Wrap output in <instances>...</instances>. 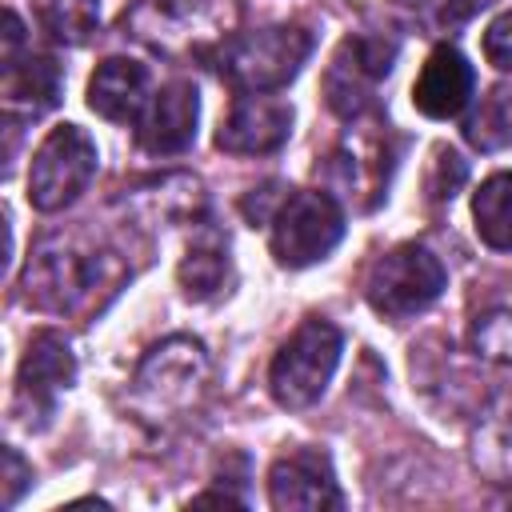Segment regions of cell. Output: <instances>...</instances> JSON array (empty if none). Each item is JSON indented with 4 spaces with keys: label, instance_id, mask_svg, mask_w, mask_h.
<instances>
[{
    "label": "cell",
    "instance_id": "obj_1",
    "mask_svg": "<svg viewBox=\"0 0 512 512\" xmlns=\"http://www.w3.org/2000/svg\"><path fill=\"white\" fill-rule=\"evenodd\" d=\"M236 0H140L124 28L160 56H204L236 36Z\"/></svg>",
    "mask_w": 512,
    "mask_h": 512
},
{
    "label": "cell",
    "instance_id": "obj_2",
    "mask_svg": "<svg viewBox=\"0 0 512 512\" xmlns=\"http://www.w3.org/2000/svg\"><path fill=\"white\" fill-rule=\"evenodd\" d=\"M112 256L80 232H52L24 268V300L40 312H76L104 284Z\"/></svg>",
    "mask_w": 512,
    "mask_h": 512
},
{
    "label": "cell",
    "instance_id": "obj_3",
    "mask_svg": "<svg viewBox=\"0 0 512 512\" xmlns=\"http://www.w3.org/2000/svg\"><path fill=\"white\" fill-rule=\"evenodd\" d=\"M308 56H312V32L308 28L272 24V28L232 36L220 48L216 68L236 96L240 92H280L284 84L296 80V72L304 68Z\"/></svg>",
    "mask_w": 512,
    "mask_h": 512
},
{
    "label": "cell",
    "instance_id": "obj_4",
    "mask_svg": "<svg viewBox=\"0 0 512 512\" xmlns=\"http://www.w3.org/2000/svg\"><path fill=\"white\" fill-rule=\"evenodd\" d=\"M204 380H208V356L200 340L172 336L140 360L132 376V408L140 420H152V424L176 420L184 408L196 404Z\"/></svg>",
    "mask_w": 512,
    "mask_h": 512
},
{
    "label": "cell",
    "instance_id": "obj_5",
    "mask_svg": "<svg viewBox=\"0 0 512 512\" xmlns=\"http://www.w3.org/2000/svg\"><path fill=\"white\" fill-rule=\"evenodd\" d=\"M344 340L336 332V324L312 316L304 320L272 356L268 368V388L272 400L280 408H308L324 396V388L332 384V372L340 364Z\"/></svg>",
    "mask_w": 512,
    "mask_h": 512
},
{
    "label": "cell",
    "instance_id": "obj_6",
    "mask_svg": "<svg viewBox=\"0 0 512 512\" xmlns=\"http://www.w3.org/2000/svg\"><path fill=\"white\" fill-rule=\"evenodd\" d=\"M344 236V208L336 204L332 192L300 188L284 192L280 208L268 220V248L276 264L284 268H308L324 260Z\"/></svg>",
    "mask_w": 512,
    "mask_h": 512
},
{
    "label": "cell",
    "instance_id": "obj_7",
    "mask_svg": "<svg viewBox=\"0 0 512 512\" xmlns=\"http://www.w3.org/2000/svg\"><path fill=\"white\" fill-rule=\"evenodd\" d=\"M100 152L96 140L80 128V124H56L28 168V200L36 212H60L68 208L96 176Z\"/></svg>",
    "mask_w": 512,
    "mask_h": 512
},
{
    "label": "cell",
    "instance_id": "obj_8",
    "mask_svg": "<svg viewBox=\"0 0 512 512\" xmlns=\"http://www.w3.org/2000/svg\"><path fill=\"white\" fill-rule=\"evenodd\" d=\"M444 284H448V272L424 244H400L372 264L364 296L376 316L408 320L428 304H436Z\"/></svg>",
    "mask_w": 512,
    "mask_h": 512
},
{
    "label": "cell",
    "instance_id": "obj_9",
    "mask_svg": "<svg viewBox=\"0 0 512 512\" xmlns=\"http://www.w3.org/2000/svg\"><path fill=\"white\" fill-rule=\"evenodd\" d=\"M4 108L8 116H40L48 108H56L64 76L60 64L44 52L24 48V28L16 12H4Z\"/></svg>",
    "mask_w": 512,
    "mask_h": 512
},
{
    "label": "cell",
    "instance_id": "obj_10",
    "mask_svg": "<svg viewBox=\"0 0 512 512\" xmlns=\"http://www.w3.org/2000/svg\"><path fill=\"white\" fill-rule=\"evenodd\" d=\"M76 380V356L60 332H36L16 376V416L28 428H44L60 392Z\"/></svg>",
    "mask_w": 512,
    "mask_h": 512
},
{
    "label": "cell",
    "instance_id": "obj_11",
    "mask_svg": "<svg viewBox=\"0 0 512 512\" xmlns=\"http://www.w3.org/2000/svg\"><path fill=\"white\" fill-rule=\"evenodd\" d=\"M392 60H396L392 40H384V36H348L336 48V56L324 72V92H328L332 112L360 116L372 104L376 84L392 72Z\"/></svg>",
    "mask_w": 512,
    "mask_h": 512
},
{
    "label": "cell",
    "instance_id": "obj_12",
    "mask_svg": "<svg viewBox=\"0 0 512 512\" xmlns=\"http://www.w3.org/2000/svg\"><path fill=\"white\" fill-rule=\"evenodd\" d=\"M292 132V104L276 92H240L216 128V148L232 156H268Z\"/></svg>",
    "mask_w": 512,
    "mask_h": 512
},
{
    "label": "cell",
    "instance_id": "obj_13",
    "mask_svg": "<svg viewBox=\"0 0 512 512\" xmlns=\"http://www.w3.org/2000/svg\"><path fill=\"white\" fill-rule=\"evenodd\" d=\"M268 500L280 512H324V508H340V484L332 472L328 452L320 448H296L288 456H280L268 472Z\"/></svg>",
    "mask_w": 512,
    "mask_h": 512
},
{
    "label": "cell",
    "instance_id": "obj_14",
    "mask_svg": "<svg viewBox=\"0 0 512 512\" xmlns=\"http://www.w3.org/2000/svg\"><path fill=\"white\" fill-rule=\"evenodd\" d=\"M200 120V96L188 80H172L160 92H152L148 108L136 120V144L152 156H176L196 140Z\"/></svg>",
    "mask_w": 512,
    "mask_h": 512
},
{
    "label": "cell",
    "instance_id": "obj_15",
    "mask_svg": "<svg viewBox=\"0 0 512 512\" xmlns=\"http://www.w3.org/2000/svg\"><path fill=\"white\" fill-rule=\"evenodd\" d=\"M472 88H476V72L464 60V52L452 48V44H440L424 60V68L412 84V104L428 120H448V116H460L468 108Z\"/></svg>",
    "mask_w": 512,
    "mask_h": 512
},
{
    "label": "cell",
    "instance_id": "obj_16",
    "mask_svg": "<svg viewBox=\"0 0 512 512\" xmlns=\"http://www.w3.org/2000/svg\"><path fill=\"white\" fill-rule=\"evenodd\" d=\"M148 68L128 56H108L88 80V108L112 124H136L148 108Z\"/></svg>",
    "mask_w": 512,
    "mask_h": 512
},
{
    "label": "cell",
    "instance_id": "obj_17",
    "mask_svg": "<svg viewBox=\"0 0 512 512\" xmlns=\"http://www.w3.org/2000/svg\"><path fill=\"white\" fill-rule=\"evenodd\" d=\"M472 460L492 480H512V388L496 392L472 432Z\"/></svg>",
    "mask_w": 512,
    "mask_h": 512
},
{
    "label": "cell",
    "instance_id": "obj_18",
    "mask_svg": "<svg viewBox=\"0 0 512 512\" xmlns=\"http://www.w3.org/2000/svg\"><path fill=\"white\" fill-rule=\"evenodd\" d=\"M468 344L488 364H512V288H492L476 300Z\"/></svg>",
    "mask_w": 512,
    "mask_h": 512
},
{
    "label": "cell",
    "instance_id": "obj_19",
    "mask_svg": "<svg viewBox=\"0 0 512 512\" xmlns=\"http://www.w3.org/2000/svg\"><path fill=\"white\" fill-rule=\"evenodd\" d=\"M472 220H476V236L488 248L512 252V172H496L476 188Z\"/></svg>",
    "mask_w": 512,
    "mask_h": 512
},
{
    "label": "cell",
    "instance_id": "obj_20",
    "mask_svg": "<svg viewBox=\"0 0 512 512\" xmlns=\"http://www.w3.org/2000/svg\"><path fill=\"white\" fill-rule=\"evenodd\" d=\"M464 140L480 152H500L512 144V84L488 88L464 116Z\"/></svg>",
    "mask_w": 512,
    "mask_h": 512
},
{
    "label": "cell",
    "instance_id": "obj_21",
    "mask_svg": "<svg viewBox=\"0 0 512 512\" xmlns=\"http://www.w3.org/2000/svg\"><path fill=\"white\" fill-rule=\"evenodd\" d=\"M32 8L56 44H84L100 24V0H32Z\"/></svg>",
    "mask_w": 512,
    "mask_h": 512
},
{
    "label": "cell",
    "instance_id": "obj_22",
    "mask_svg": "<svg viewBox=\"0 0 512 512\" xmlns=\"http://www.w3.org/2000/svg\"><path fill=\"white\" fill-rule=\"evenodd\" d=\"M228 276V244L220 236H204L188 248V256L180 260V284L192 300H204L212 292L224 288Z\"/></svg>",
    "mask_w": 512,
    "mask_h": 512
},
{
    "label": "cell",
    "instance_id": "obj_23",
    "mask_svg": "<svg viewBox=\"0 0 512 512\" xmlns=\"http://www.w3.org/2000/svg\"><path fill=\"white\" fill-rule=\"evenodd\" d=\"M484 56H488L492 68L512 72V8L500 12V16L488 24V32H484Z\"/></svg>",
    "mask_w": 512,
    "mask_h": 512
},
{
    "label": "cell",
    "instance_id": "obj_24",
    "mask_svg": "<svg viewBox=\"0 0 512 512\" xmlns=\"http://www.w3.org/2000/svg\"><path fill=\"white\" fill-rule=\"evenodd\" d=\"M32 484V468L16 448H4V508H16L20 492Z\"/></svg>",
    "mask_w": 512,
    "mask_h": 512
}]
</instances>
